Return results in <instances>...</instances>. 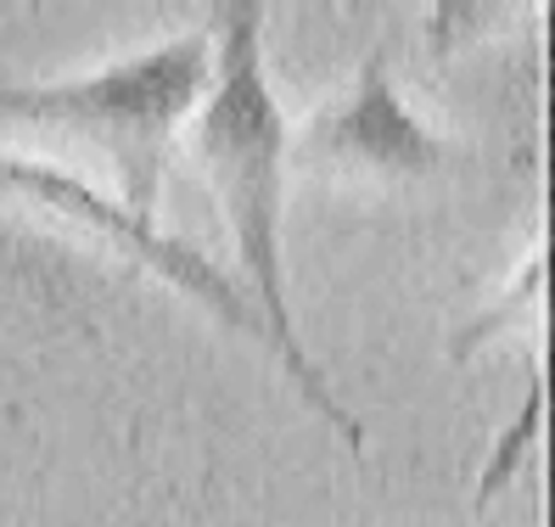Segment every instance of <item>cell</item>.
Wrapping results in <instances>:
<instances>
[{"label":"cell","mask_w":555,"mask_h":527,"mask_svg":"<svg viewBox=\"0 0 555 527\" xmlns=\"http://www.w3.org/2000/svg\"><path fill=\"white\" fill-rule=\"evenodd\" d=\"M214 68L197 113L185 124L191 157L208 180V196L224 214L236 242L247 298L270 320L275 343L314 387L332 393V376L304 348L298 320L286 304V258H281V214H286V113L264 74V7L258 0H224L214 7Z\"/></svg>","instance_id":"obj_1"},{"label":"cell","mask_w":555,"mask_h":527,"mask_svg":"<svg viewBox=\"0 0 555 527\" xmlns=\"http://www.w3.org/2000/svg\"><path fill=\"white\" fill-rule=\"evenodd\" d=\"M208 68L214 40L180 35L85 79H0V129L90 152L113 169L118 203L152 219L169 152L208 90Z\"/></svg>","instance_id":"obj_2"},{"label":"cell","mask_w":555,"mask_h":527,"mask_svg":"<svg viewBox=\"0 0 555 527\" xmlns=\"http://www.w3.org/2000/svg\"><path fill=\"white\" fill-rule=\"evenodd\" d=\"M0 208H23V214H40V219H51V224H68L74 236H85L90 247L113 253L118 264L152 275L157 286H169V292H180L185 304H197L203 314H214L224 332L258 343V348H264L275 365L286 371L292 393H298V399H304L325 426H332V433H337L353 454L365 449V426L353 421V410L337 399V393L314 387L298 365H292L286 348H281L275 332H270V320L258 314V304L247 298V286H242L231 270H219V264H214L197 242L169 236V230H157L152 219L129 214L118 196H102L95 185H85L79 175L56 169V163H40V157H23V152H0Z\"/></svg>","instance_id":"obj_3"},{"label":"cell","mask_w":555,"mask_h":527,"mask_svg":"<svg viewBox=\"0 0 555 527\" xmlns=\"http://www.w3.org/2000/svg\"><path fill=\"white\" fill-rule=\"evenodd\" d=\"M314 175H382V180H427L454 169L466 152L438 141L393 90L387 62L371 56L353 90L304 124V136L286 146Z\"/></svg>","instance_id":"obj_4"},{"label":"cell","mask_w":555,"mask_h":527,"mask_svg":"<svg viewBox=\"0 0 555 527\" xmlns=\"http://www.w3.org/2000/svg\"><path fill=\"white\" fill-rule=\"evenodd\" d=\"M539 404H544V382L533 376V387H528V410H521L516 433H505V438H500L494 460H488V472H482V483H477V505H488V500H494V493L511 483V472L521 466V454L533 449V438H539Z\"/></svg>","instance_id":"obj_5"},{"label":"cell","mask_w":555,"mask_h":527,"mask_svg":"<svg viewBox=\"0 0 555 527\" xmlns=\"http://www.w3.org/2000/svg\"><path fill=\"white\" fill-rule=\"evenodd\" d=\"M539 281H544V253H533V258H528V275H521L516 298H521V304H539ZM505 320H511V298H505L500 309H488V314L466 320V325H461V337L449 343V359H472L488 337H494V325H505Z\"/></svg>","instance_id":"obj_6"}]
</instances>
